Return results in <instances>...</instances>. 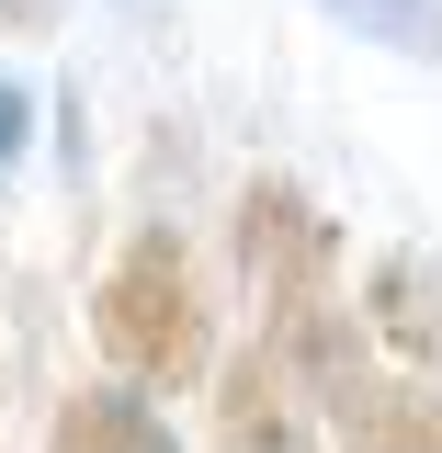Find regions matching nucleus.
Wrapping results in <instances>:
<instances>
[{
	"mask_svg": "<svg viewBox=\"0 0 442 453\" xmlns=\"http://www.w3.org/2000/svg\"><path fill=\"white\" fill-rule=\"evenodd\" d=\"M46 453H182V442H170V419L136 386H80L68 408H57Z\"/></svg>",
	"mask_w": 442,
	"mask_h": 453,
	"instance_id": "nucleus-5",
	"label": "nucleus"
},
{
	"mask_svg": "<svg viewBox=\"0 0 442 453\" xmlns=\"http://www.w3.org/2000/svg\"><path fill=\"white\" fill-rule=\"evenodd\" d=\"M23 136H35V91H23V80H0V170L23 159Z\"/></svg>",
	"mask_w": 442,
	"mask_h": 453,
	"instance_id": "nucleus-8",
	"label": "nucleus"
},
{
	"mask_svg": "<svg viewBox=\"0 0 442 453\" xmlns=\"http://www.w3.org/2000/svg\"><path fill=\"white\" fill-rule=\"evenodd\" d=\"M352 453H442V386H420V374H386V386L352 408V431H340Z\"/></svg>",
	"mask_w": 442,
	"mask_h": 453,
	"instance_id": "nucleus-6",
	"label": "nucleus"
},
{
	"mask_svg": "<svg viewBox=\"0 0 442 453\" xmlns=\"http://www.w3.org/2000/svg\"><path fill=\"white\" fill-rule=\"evenodd\" d=\"M125 12H159V0H125Z\"/></svg>",
	"mask_w": 442,
	"mask_h": 453,
	"instance_id": "nucleus-10",
	"label": "nucleus"
},
{
	"mask_svg": "<svg viewBox=\"0 0 442 453\" xmlns=\"http://www.w3.org/2000/svg\"><path fill=\"white\" fill-rule=\"evenodd\" d=\"M227 238H238V283L261 295V318H295V306H318V295H330L340 226L318 216V204H306L283 170L238 193V226H227Z\"/></svg>",
	"mask_w": 442,
	"mask_h": 453,
	"instance_id": "nucleus-2",
	"label": "nucleus"
},
{
	"mask_svg": "<svg viewBox=\"0 0 442 453\" xmlns=\"http://www.w3.org/2000/svg\"><path fill=\"white\" fill-rule=\"evenodd\" d=\"M363 340L386 351V363H408L420 386H442V273L420 261V250H386L375 273H363Z\"/></svg>",
	"mask_w": 442,
	"mask_h": 453,
	"instance_id": "nucleus-4",
	"label": "nucleus"
},
{
	"mask_svg": "<svg viewBox=\"0 0 442 453\" xmlns=\"http://www.w3.org/2000/svg\"><path fill=\"white\" fill-rule=\"evenodd\" d=\"M318 442V408L295 396V374L273 363V340L227 351L216 374V453H306Z\"/></svg>",
	"mask_w": 442,
	"mask_h": 453,
	"instance_id": "nucleus-3",
	"label": "nucleus"
},
{
	"mask_svg": "<svg viewBox=\"0 0 442 453\" xmlns=\"http://www.w3.org/2000/svg\"><path fill=\"white\" fill-rule=\"evenodd\" d=\"M340 35H363V46L386 57H420V68H442V0H318Z\"/></svg>",
	"mask_w": 442,
	"mask_h": 453,
	"instance_id": "nucleus-7",
	"label": "nucleus"
},
{
	"mask_svg": "<svg viewBox=\"0 0 442 453\" xmlns=\"http://www.w3.org/2000/svg\"><path fill=\"white\" fill-rule=\"evenodd\" d=\"M57 23V0H0V35H46Z\"/></svg>",
	"mask_w": 442,
	"mask_h": 453,
	"instance_id": "nucleus-9",
	"label": "nucleus"
},
{
	"mask_svg": "<svg viewBox=\"0 0 442 453\" xmlns=\"http://www.w3.org/2000/svg\"><path fill=\"white\" fill-rule=\"evenodd\" d=\"M91 340H103V363L136 396H170V386H193V374H216V306H205L193 250L170 226H136L113 250V273L91 283Z\"/></svg>",
	"mask_w": 442,
	"mask_h": 453,
	"instance_id": "nucleus-1",
	"label": "nucleus"
}]
</instances>
